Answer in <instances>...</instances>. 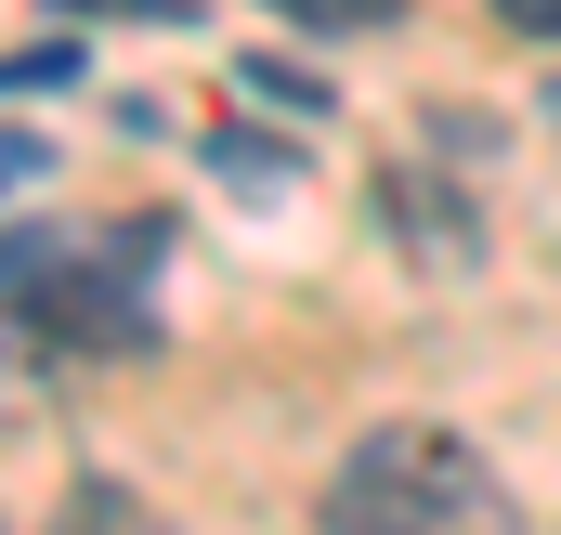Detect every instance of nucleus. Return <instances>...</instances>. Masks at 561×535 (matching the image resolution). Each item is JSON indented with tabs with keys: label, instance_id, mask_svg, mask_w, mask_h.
I'll return each instance as SVG.
<instances>
[{
	"label": "nucleus",
	"instance_id": "ddd939ff",
	"mask_svg": "<svg viewBox=\"0 0 561 535\" xmlns=\"http://www.w3.org/2000/svg\"><path fill=\"white\" fill-rule=\"evenodd\" d=\"M549 132H561V79H549Z\"/></svg>",
	"mask_w": 561,
	"mask_h": 535
},
{
	"label": "nucleus",
	"instance_id": "9d476101",
	"mask_svg": "<svg viewBox=\"0 0 561 535\" xmlns=\"http://www.w3.org/2000/svg\"><path fill=\"white\" fill-rule=\"evenodd\" d=\"M26 183H53V144H39V132H0V196H26Z\"/></svg>",
	"mask_w": 561,
	"mask_h": 535
},
{
	"label": "nucleus",
	"instance_id": "0eeeda50",
	"mask_svg": "<svg viewBox=\"0 0 561 535\" xmlns=\"http://www.w3.org/2000/svg\"><path fill=\"white\" fill-rule=\"evenodd\" d=\"M275 26H313V39H366V26H392L405 0H262Z\"/></svg>",
	"mask_w": 561,
	"mask_h": 535
},
{
	"label": "nucleus",
	"instance_id": "6e6552de",
	"mask_svg": "<svg viewBox=\"0 0 561 535\" xmlns=\"http://www.w3.org/2000/svg\"><path fill=\"white\" fill-rule=\"evenodd\" d=\"M53 79H92V53H66V39H39V53H0V105H13V92H53Z\"/></svg>",
	"mask_w": 561,
	"mask_h": 535
},
{
	"label": "nucleus",
	"instance_id": "f8f14e48",
	"mask_svg": "<svg viewBox=\"0 0 561 535\" xmlns=\"http://www.w3.org/2000/svg\"><path fill=\"white\" fill-rule=\"evenodd\" d=\"M13 405H26V340L0 327V418H13Z\"/></svg>",
	"mask_w": 561,
	"mask_h": 535
},
{
	"label": "nucleus",
	"instance_id": "20e7f679",
	"mask_svg": "<svg viewBox=\"0 0 561 535\" xmlns=\"http://www.w3.org/2000/svg\"><path fill=\"white\" fill-rule=\"evenodd\" d=\"M53 535H170V523H157V497H131L118 470H79L66 510H53Z\"/></svg>",
	"mask_w": 561,
	"mask_h": 535
},
{
	"label": "nucleus",
	"instance_id": "7ed1b4c3",
	"mask_svg": "<svg viewBox=\"0 0 561 535\" xmlns=\"http://www.w3.org/2000/svg\"><path fill=\"white\" fill-rule=\"evenodd\" d=\"M379 236H392L431 287H457V274L483 262V209H470V183H457V170H419V157L379 170Z\"/></svg>",
	"mask_w": 561,
	"mask_h": 535
},
{
	"label": "nucleus",
	"instance_id": "39448f33",
	"mask_svg": "<svg viewBox=\"0 0 561 535\" xmlns=\"http://www.w3.org/2000/svg\"><path fill=\"white\" fill-rule=\"evenodd\" d=\"M236 92H249L262 118H327V105H340V92H327L313 66H287V53H249V66H236Z\"/></svg>",
	"mask_w": 561,
	"mask_h": 535
},
{
	"label": "nucleus",
	"instance_id": "423d86ee",
	"mask_svg": "<svg viewBox=\"0 0 561 535\" xmlns=\"http://www.w3.org/2000/svg\"><path fill=\"white\" fill-rule=\"evenodd\" d=\"M209 170H222L236 196H275V183H300V157H287V144H262V132H209Z\"/></svg>",
	"mask_w": 561,
	"mask_h": 535
},
{
	"label": "nucleus",
	"instance_id": "f03ea898",
	"mask_svg": "<svg viewBox=\"0 0 561 535\" xmlns=\"http://www.w3.org/2000/svg\"><path fill=\"white\" fill-rule=\"evenodd\" d=\"M144 262H157V223L131 236H92L53 287H26V327L66 340V353H144L157 340V300H144Z\"/></svg>",
	"mask_w": 561,
	"mask_h": 535
},
{
	"label": "nucleus",
	"instance_id": "9b49d317",
	"mask_svg": "<svg viewBox=\"0 0 561 535\" xmlns=\"http://www.w3.org/2000/svg\"><path fill=\"white\" fill-rule=\"evenodd\" d=\"M483 13H496L510 39H561V0H483Z\"/></svg>",
	"mask_w": 561,
	"mask_h": 535
},
{
	"label": "nucleus",
	"instance_id": "f257e3e1",
	"mask_svg": "<svg viewBox=\"0 0 561 535\" xmlns=\"http://www.w3.org/2000/svg\"><path fill=\"white\" fill-rule=\"evenodd\" d=\"M327 535H523V497L496 483L483 444H457L431 418H379L327 470Z\"/></svg>",
	"mask_w": 561,
	"mask_h": 535
},
{
	"label": "nucleus",
	"instance_id": "1a4fd4ad",
	"mask_svg": "<svg viewBox=\"0 0 561 535\" xmlns=\"http://www.w3.org/2000/svg\"><path fill=\"white\" fill-rule=\"evenodd\" d=\"M66 26H196V0H53Z\"/></svg>",
	"mask_w": 561,
	"mask_h": 535
}]
</instances>
